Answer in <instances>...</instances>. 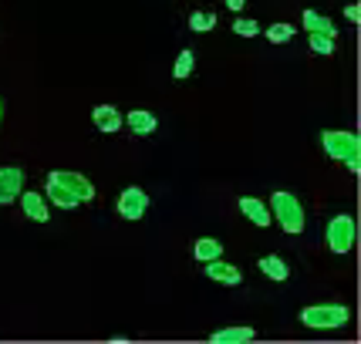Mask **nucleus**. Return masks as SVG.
<instances>
[{
	"mask_svg": "<svg viewBox=\"0 0 361 344\" xmlns=\"http://www.w3.org/2000/svg\"><path fill=\"white\" fill-rule=\"evenodd\" d=\"M321 149L324 156L334 159V162H345L348 172H361V139L348 128H328L321 132Z\"/></svg>",
	"mask_w": 361,
	"mask_h": 344,
	"instance_id": "f257e3e1",
	"label": "nucleus"
},
{
	"mask_svg": "<svg viewBox=\"0 0 361 344\" xmlns=\"http://www.w3.org/2000/svg\"><path fill=\"white\" fill-rule=\"evenodd\" d=\"M270 216H274V223H281L283 233L298 236L304 233V223H307V216H304V206H300V199L294 196V192H287V189H277L274 196H270Z\"/></svg>",
	"mask_w": 361,
	"mask_h": 344,
	"instance_id": "f03ea898",
	"label": "nucleus"
},
{
	"mask_svg": "<svg viewBox=\"0 0 361 344\" xmlns=\"http://www.w3.org/2000/svg\"><path fill=\"white\" fill-rule=\"evenodd\" d=\"M298 321L304 328H314V331H334V328H345L351 321V311L345 304H314V307H304L298 314Z\"/></svg>",
	"mask_w": 361,
	"mask_h": 344,
	"instance_id": "7ed1b4c3",
	"label": "nucleus"
},
{
	"mask_svg": "<svg viewBox=\"0 0 361 344\" xmlns=\"http://www.w3.org/2000/svg\"><path fill=\"white\" fill-rule=\"evenodd\" d=\"M355 233H358L355 216H351V213H338V216H331L328 230H324V240H328V247L334 253H351V247H355Z\"/></svg>",
	"mask_w": 361,
	"mask_h": 344,
	"instance_id": "20e7f679",
	"label": "nucleus"
},
{
	"mask_svg": "<svg viewBox=\"0 0 361 344\" xmlns=\"http://www.w3.org/2000/svg\"><path fill=\"white\" fill-rule=\"evenodd\" d=\"M115 209H118V216L128 219V223H135L149 213V192L142 186H128L118 192V199H115Z\"/></svg>",
	"mask_w": 361,
	"mask_h": 344,
	"instance_id": "39448f33",
	"label": "nucleus"
},
{
	"mask_svg": "<svg viewBox=\"0 0 361 344\" xmlns=\"http://www.w3.org/2000/svg\"><path fill=\"white\" fill-rule=\"evenodd\" d=\"M47 179H54V183H61V186L68 189V192H71V196H75L78 203H92V199H94V186H92V183H88V179H85V176H81V172L58 169V172H51Z\"/></svg>",
	"mask_w": 361,
	"mask_h": 344,
	"instance_id": "423d86ee",
	"label": "nucleus"
},
{
	"mask_svg": "<svg viewBox=\"0 0 361 344\" xmlns=\"http://www.w3.org/2000/svg\"><path fill=\"white\" fill-rule=\"evenodd\" d=\"M24 192V169L20 166H0V206H11Z\"/></svg>",
	"mask_w": 361,
	"mask_h": 344,
	"instance_id": "0eeeda50",
	"label": "nucleus"
},
{
	"mask_svg": "<svg viewBox=\"0 0 361 344\" xmlns=\"http://www.w3.org/2000/svg\"><path fill=\"white\" fill-rule=\"evenodd\" d=\"M20 209H24V216L34 219V223H47V219H51V203H47L44 192H37V189H24V192H20Z\"/></svg>",
	"mask_w": 361,
	"mask_h": 344,
	"instance_id": "6e6552de",
	"label": "nucleus"
},
{
	"mask_svg": "<svg viewBox=\"0 0 361 344\" xmlns=\"http://www.w3.org/2000/svg\"><path fill=\"white\" fill-rule=\"evenodd\" d=\"M209 281H216V283H226V287H240L243 283V270L240 266H233V264H226V260H209L206 264V270H203Z\"/></svg>",
	"mask_w": 361,
	"mask_h": 344,
	"instance_id": "1a4fd4ad",
	"label": "nucleus"
},
{
	"mask_svg": "<svg viewBox=\"0 0 361 344\" xmlns=\"http://www.w3.org/2000/svg\"><path fill=\"white\" fill-rule=\"evenodd\" d=\"M92 122L98 132H105V135H115L118 128L126 125V115L115 109V105H98V109H92Z\"/></svg>",
	"mask_w": 361,
	"mask_h": 344,
	"instance_id": "9d476101",
	"label": "nucleus"
},
{
	"mask_svg": "<svg viewBox=\"0 0 361 344\" xmlns=\"http://www.w3.org/2000/svg\"><path fill=\"white\" fill-rule=\"evenodd\" d=\"M240 213L250 219L253 226H270V223H274L270 206L264 203V199H257V196H243V199H240Z\"/></svg>",
	"mask_w": 361,
	"mask_h": 344,
	"instance_id": "9b49d317",
	"label": "nucleus"
},
{
	"mask_svg": "<svg viewBox=\"0 0 361 344\" xmlns=\"http://www.w3.org/2000/svg\"><path fill=\"white\" fill-rule=\"evenodd\" d=\"M257 338V331L253 324H230V328H220L213 331V341L216 344H247Z\"/></svg>",
	"mask_w": 361,
	"mask_h": 344,
	"instance_id": "f8f14e48",
	"label": "nucleus"
},
{
	"mask_svg": "<svg viewBox=\"0 0 361 344\" xmlns=\"http://www.w3.org/2000/svg\"><path fill=\"white\" fill-rule=\"evenodd\" d=\"M126 125L132 128L135 135H152V132H156V125H159V118L149 109H132L126 115Z\"/></svg>",
	"mask_w": 361,
	"mask_h": 344,
	"instance_id": "ddd939ff",
	"label": "nucleus"
},
{
	"mask_svg": "<svg viewBox=\"0 0 361 344\" xmlns=\"http://www.w3.org/2000/svg\"><path fill=\"white\" fill-rule=\"evenodd\" d=\"M257 270H264V277H270V281H277V283H283L287 277H290V266L283 264L277 253H267V257H260V260H257Z\"/></svg>",
	"mask_w": 361,
	"mask_h": 344,
	"instance_id": "4468645a",
	"label": "nucleus"
},
{
	"mask_svg": "<svg viewBox=\"0 0 361 344\" xmlns=\"http://www.w3.org/2000/svg\"><path fill=\"white\" fill-rule=\"evenodd\" d=\"M192 257H196L200 264L220 260V257H223V243L216 240V236H200V240L192 243Z\"/></svg>",
	"mask_w": 361,
	"mask_h": 344,
	"instance_id": "2eb2a0df",
	"label": "nucleus"
},
{
	"mask_svg": "<svg viewBox=\"0 0 361 344\" xmlns=\"http://www.w3.org/2000/svg\"><path fill=\"white\" fill-rule=\"evenodd\" d=\"M304 27H307V34H328V37H338V27H334V20L324 14H317V11H304Z\"/></svg>",
	"mask_w": 361,
	"mask_h": 344,
	"instance_id": "dca6fc26",
	"label": "nucleus"
},
{
	"mask_svg": "<svg viewBox=\"0 0 361 344\" xmlns=\"http://www.w3.org/2000/svg\"><path fill=\"white\" fill-rule=\"evenodd\" d=\"M44 196H47V203H54V206H61V209H75V206H81L68 189L61 186V183H54V179H47L44 183Z\"/></svg>",
	"mask_w": 361,
	"mask_h": 344,
	"instance_id": "f3484780",
	"label": "nucleus"
},
{
	"mask_svg": "<svg viewBox=\"0 0 361 344\" xmlns=\"http://www.w3.org/2000/svg\"><path fill=\"white\" fill-rule=\"evenodd\" d=\"M192 68H196V51L183 47V51H179V58H176V64H173V78L186 81L189 75H192Z\"/></svg>",
	"mask_w": 361,
	"mask_h": 344,
	"instance_id": "a211bd4d",
	"label": "nucleus"
},
{
	"mask_svg": "<svg viewBox=\"0 0 361 344\" xmlns=\"http://www.w3.org/2000/svg\"><path fill=\"white\" fill-rule=\"evenodd\" d=\"M294 34H298V27L294 24H270L267 27V41L270 44H287V41H294Z\"/></svg>",
	"mask_w": 361,
	"mask_h": 344,
	"instance_id": "6ab92c4d",
	"label": "nucleus"
},
{
	"mask_svg": "<svg viewBox=\"0 0 361 344\" xmlns=\"http://www.w3.org/2000/svg\"><path fill=\"white\" fill-rule=\"evenodd\" d=\"M189 27L196 34H206L216 27V14H209V11H196V14H189Z\"/></svg>",
	"mask_w": 361,
	"mask_h": 344,
	"instance_id": "aec40b11",
	"label": "nucleus"
},
{
	"mask_svg": "<svg viewBox=\"0 0 361 344\" xmlns=\"http://www.w3.org/2000/svg\"><path fill=\"white\" fill-rule=\"evenodd\" d=\"M307 44L314 54H334V37L328 34H307Z\"/></svg>",
	"mask_w": 361,
	"mask_h": 344,
	"instance_id": "412c9836",
	"label": "nucleus"
},
{
	"mask_svg": "<svg viewBox=\"0 0 361 344\" xmlns=\"http://www.w3.org/2000/svg\"><path fill=\"white\" fill-rule=\"evenodd\" d=\"M233 31L240 34V37H257V34H260V24H257V20H250V17H236Z\"/></svg>",
	"mask_w": 361,
	"mask_h": 344,
	"instance_id": "4be33fe9",
	"label": "nucleus"
},
{
	"mask_svg": "<svg viewBox=\"0 0 361 344\" xmlns=\"http://www.w3.org/2000/svg\"><path fill=\"white\" fill-rule=\"evenodd\" d=\"M345 17H348V20H351V24H358V17H361L358 4H348V7H345Z\"/></svg>",
	"mask_w": 361,
	"mask_h": 344,
	"instance_id": "5701e85b",
	"label": "nucleus"
},
{
	"mask_svg": "<svg viewBox=\"0 0 361 344\" xmlns=\"http://www.w3.org/2000/svg\"><path fill=\"white\" fill-rule=\"evenodd\" d=\"M243 4H247V0H226V7H230V11H243Z\"/></svg>",
	"mask_w": 361,
	"mask_h": 344,
	"instance_id": "b1692460",
	"label": "nucleus"
},
{
	"mask_svg": "<svg viewBox=\"0 0 361 344\" xmlns=\"http://www.w3.org/2000/svg\"><path fill=\"white\" fill-rule=\"evenodd\" d=\"M0 122H4V102H0Z\"/></svg>",
	"mask_w": 361,
	"mask_h": 344,
	"instance_id": "393cba45",
	"label": "nucleus"
}]
</instances>
